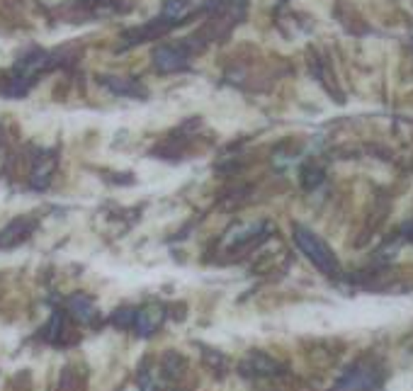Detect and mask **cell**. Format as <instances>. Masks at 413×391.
<instances>
[]
</instances>
